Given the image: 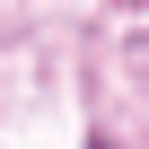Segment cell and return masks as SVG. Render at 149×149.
<instances>
[{"mask_svg": "<svg viewBox=\"0 0 149 149\" xmlns=\"http://www.w3.org/2000/svg\"><path fill=\"white\" fill-rule=\"evenodd\" d=\"M97 149H105V140H97Z\"/></svg>", "mask_w": 149, "mask_h": 149, "instance_id": "1", "label": "cell"}]
</instances>
